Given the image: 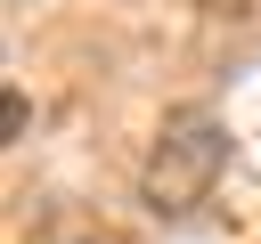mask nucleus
Returning a JSON list of instances; mask_svg holds the SVG:
<instances>
[{"label": "nucleus", "instance_id": "obj_1", "mask_svg": "<svg viewBox=\"0 0 261 244\" xmlns=\"http://www.w3.org/2000/svg\"><path fill=\"white\" fill-rule=\"evenodd\" d=\"M220 163H228V130H220V114H212V106L171 114L163 138H155V155H147V203H155V211H196V203L212 195Z\"/></svg>", "mask_w": 261, "mask_h": 244}]
</instances>
